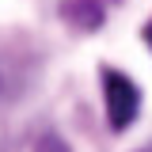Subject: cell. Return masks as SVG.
<instances>
[{"label":"cell","mask_w":152,"mask_h":152,"mask_svg":"<svg viewBox=\"0 0 152 152\" xmlns=\"http://www.w3.org/2000/svg\"><path fill=\"white\" fill-rule=\"evenodd\" d=\"M4 95H12V69L0 61V99H4Z\"/></svg>","instance_id":"3"},{"label":"cell","mask_w":152,"mask_h":152,"mask_svg":"<svg viewBox=\"0 0 152 152\" xmlns=\"http://www.w3.org/2000/svg\"><path fill=\"white\" fill-rule=\"evenodd\" d=\"M145 42H148V50H152V19L145 23Z\"/></svg>","instance_id":"4"},{"label":"cell","mask_w":152,"mask_h":152,"mask_svg":"<svg viewBox=\"0 0 152 152\" xmlns=\"http://www.w3.org/2000/svg\"><path fill=\"white\" fill-rule=\"evenodd\" d=\"M103 91H107V118H110L114 129H126L133 126V118L141 110V91L126 72H114L103 69Z\"/></svg>","instance_id":"1"},{"label":"cell","mask_w":152,"mask_h":152,"mask_svg":"<svg viewBox=\"0 0 152 152\" xmlns=\"http://www.w3.org/2000/svg\"><path fill=\"white\" fill-rule=\"evenodd\" d=\"M34 152H69V145H65L61 137H53V133H46V137H38Z\"/></svg>","instance_id":"2"},{"label":"cell","mask_w":152,"mask_h":152,"mask_svg":"<svg viewBox=\"0 0 152 152\" xmlns=\"http://www.w3.org/2000/svg\"><path fill=\"white\" fill-rule=\"evenodd\" d=\"M141 152H152V145H148V148H141Z\"/></svg>","instance_id":"5"}]
</instances>
